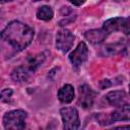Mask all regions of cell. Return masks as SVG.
Returning <instances> with one entry per match:
<instances>
[{
  "label": "cell",
  "instance_id": "cell-1",
  "mask_svg": "<svg viewBox=\"0 0 130 130\" xmlns=\"http://www.w3.org/2000/svg\"><path fill=\"white\" fill-rule=\"evenodd\" d=\"M35 30L19 20L10 21L0 32V40L9 45L15 52H21L32 42Z\"/></svg>",
  "mask_w": 130,
  "mask_h": 130
},
{
  "label": "cell",
  "instance_id": "cell-2",
  "mask_svg": "<svg viewBox=\"0 0 130 130\" xmlns=\"http://www.w3.org/2000/svg\"><path fill=\"white\" fill-rule=\"evenodd\" d=\"M46 53H38L27 56L25 60L11 71V79L17 83H25L30 80L35 72L45 62Z\"/></svg>",
  "mask_w": 130,
  "mask_h": 130
},
{
  "label": "cell",
  "instance_id": "cell-3",
  "mask_svg": "<svg viewBox=\"0 0 130 130\" xmlns=\"http://www.w3.org/2000/svg\"><path fill=\"white\" fill-rule=\"evenodd\" d=\"M95 120L98 123L102 126H107L112 123L118 122V121H126L128 122L130 119V106L129 104L124 105L120 108H117L116 111L105 114V113H98L95 114Z\"/></svg>",
  "mask_w": 130,
  "mask_h": 130
},
{
  "label": "cell",
  "instance_id": "cell-4",
  "mask_svg": "<svg viewBox=\"0 0 130 130\" xmlns=\"http://www.w3.org/2000/svg\"><path fill=\"white\" fill-rule=\"evenodd\" d=\"M26 112L20 109L11 110L4 114L3 116V126L5 129L20 130L25 127Z\"/></svg>",
  "mask_w": 130,
  "mask_h": 130
},
{
  "label": "cell",
  "instance_id": "cell-5",
  "mask_svg": "<svg viewBox=\"0 0 130 130\" xmlns=\"http://www.w3.org/2000/svg\"><path fill=\"white\" fill-rule=\"evenodd\" d=\"M60 115L63 122V129L76 130L80 126L78 111L73 107H65L60 110Z\"/></svg>",
  "mask_w": 130,
  "mask_h": 130
},
{
  "label": "cell",
  "instance_id": "cell-6",
  "mask_svg": "<svg viewBox=\"0 0 130 130\" xmlns=\"http://www.w3.org/2000/svg\"><path fill=\"white\" fill-rule=\"evenodd\" d=\"M130 20L128 17H114L106 20L103 24V29L109 35L116 31H122L126 36L129 35Z\"/></svg>",
  "mask_w": 130,
  "mask_h": 130
},
{
  "label": "cell",
  "instance_id": "cell-7",
  "mask_svg": "<svg viewBox=\"0 0 130 130\" xmlns=\"http://www.w3.org/2000/svg\"><path fill=\"white\" fill-rule=\"evenodd\" d=\"M74 40H75V37L69 29H67V28L59 29L57 31L56 42H55L57 50H59L60 52H62L64 54L67 53L73 47Z\"/></svg>",
  "mask_w": 130,
  "mask_h": 130
},
{
  "label": "cell",
  "instance_id": "cell-8",
  "mask_svg": "<svg viewBox=\"0 0 130 130\" xmlns=\"http://www.w3.org/2000/svg\"><path fill=\"white\" fill-rule=\"evenodd\" d=\"M88 57V48L84 42H80L77 47L69 54V61L72 64V67L75 70H78V68L87 60Z\"/></svg>",
  "mask_w": 130,
  "mask_h": 130
},
{
  "label": "cell",
  "instance_id": "cell-9",
  "mask_svg": "<svg viewBox=\"0 0 130 130\" xmlns=\"http://www.w3.org/2000/svg\"><path fill=\"white\" fill-rule=\"evenodd\" d=\"M96 92L87 84L83 83L78 87V105L83 109H89L93 105Z\"/></svg>",
  "mask_w": 130,
  "mask_h": 130
},
{
  "label": "cell",
  "instance_id": "cell-10",
  "mask_svg": "<svg viewBox=\"0 0 130 130\" xmlns=\"http://www.w3.org/2000/svg\"><path fill=\"white\" fill-rule=\"evenodd\" d=\"M106 101L108 102L109 105L116 107V108H120L124 105L129 104V99H128V94L125 90H112L109 91L106 94Z\"/></svg>",
  "mask_w": 130,
  "mask_h": 130
},
{
  "label": "cell",
  "instance_id": "cell-11",
  "mask_svg": "<svg viewBox=\"0 0 130 130\" xmlns=\"http://www.w3.org/2000/svg\"><path fill=\"white\" fill-rule=\"evenodd\" d=\"M108 37V34L103 28H93L85 31L84 38L91 44V45H100L102 44L106 38Z\"/></svg>",
  "mask_w": 130,
  "mask_h": 130
},
{
  "label": "cell",
  "instance_id": "cell-12",
  "mask_svg": "<svg viewBox=\"0 0 130 130\" xmlns=\"http://www.w3.org/2000/svg\"><path fill=\"white\" fill-rule=\"evenodd\" d=\"M57 96H58V100L63 104L71 103L75 96L74 87L71 84H64L63 86L59 88Z\"/></svg>",
  "mask_w": 130,
  "mask_h": 130
},
{
  "label": "cell",
  "instance_id": "cell-13",
  "mask_svg": "<svg viewBox=\"0 0 130 130\" xmlns=\"http://www.w3.org/2000/svg\"><path fill=\"white\" fill-rule=\"evenodd\" d=\"M125 49V45L122 42H117L114 44H108L102 49V54L104 56H113Z\"/></svg>",
  "mask_w": 130,
  "mask_h": 130
},
{
  "label": "cell",
  "instance_id": "cell-14",
  "mask_svg": "<svg viewBox=\"0 0 130 130\" xmlns=\"http://www.w3.org/2000/svg\"><path fill=\"white\" fill-rule=\"evenodd\" d=\"M54 11L49 5H43L41 6L37 11V18L44 21H49L53 18Z\"/></svg>",
  "mask_w": 130,
  "mask_h": 130
},
{
  "label": "cell",
  "instance_id": "cell-15",
  "mask_svg": "<svg viewBox=\"0 0 130 130\" xmlns=\"http://www.w3.org/2000/svg\"><path fill=\"white\" fill-rule=\"evenodd\" d=\"M13 94V90L11 88H4L0 91V102L1 103H8L10 102Z\"/></svg>",
  "mask_w": 130,
  "mask_h": 130
},
{
  "label": "cell",
  "instance_id": "cell-16",
  "mask_svg": "<svg viewBox=\"0 0 130 130\" xmlns=\"http://www.w3.org/2000/svg\"><path fill=\"white\" fill-rule=\"evenodd\" d=\"M70 3H72L73 5H75V6H80V5H82L86 0H68Z\"/></svg>",
  "mask_w": 130,
  "mask_h": 130
},
{
  "label": "cell",
  "instance_id": "cell-17",
  "mask_svg": "<svg viewBox=\"0 0 130 130\" xmlns=\"http://www.w3.org/2000/svg\"><path fill=\"white\" fill-rule=\"evenodd\" d=\"M71 12H72V10L69 9V7H62L61 8V13L62 14H65L66 16H68V14L71 13Z\"/></svg>",
  "mask_w": 130,
  "mask_h": 130
},
{
  "label": "cell",
  "instance_id": "cell-18",
  "mask_svg": "<svg viewBox=\"0 0 130 130\" xmlns=\"http://www.w3.org/2000/svg\"><path fill=\"white\" fill-rule=\"evenodd\" d=\"M2 2H11V1H13V0H1Z\"/></svg>",
  "mask_w": 130,
  "mask_h": 130
},
{
  "label": "cell",
  "instance_id": "cell-19",
  "mask_svg": "<svg viewBox=\"0 0 130 130\" xmlns=\"http://www.w3.org/2000/svg\"><path fill=\"white\" fill-rule=\"evenodd\" d=\"M34 2H39V1H42V0H32Z\"/></svg>",
  "mask_w": 130,
  "mask_h": 130
},
{
  "label": "cell",
  "instance_id": "cell-20",
  "mask_svg": "<svg viewBox=\"0 0 130 130\" xmlns=\"http://www.w3.org/2000/svg\"><path fill=\"white\" fill-rule=\"evenodd\" d=\"M0 2H2V1H1V0H0Z\"/></svg>",
  "mask_w": 130,
  "mask_h": 130
}]
</instances>
